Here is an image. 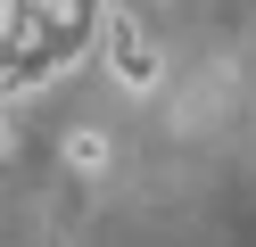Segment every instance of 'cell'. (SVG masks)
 I'll list each match as a JSON object with an SVG mask.
<instances>
[{"instance_id":"1","label":"cell","mask_w":256,"mask_h":247,"mask_svg":"<svg viewBox=\"0 0 256 247\" xmlns=\"http://www.w3.org/2000/svg\"><path fill=\"white\" fill-rule=\"evenodd\" d=\"M100 58H108V74H116L124 91H157V74H166V58H157L149 25H140V16L124 8V0L100 16Z\"/></svg>"},{"instance_id":"2","label":"cell","mask_w":256,"mask_h":247,"mask_svg":"<svg viewBox=\"0 0 256 247\" xmlns=\"http://www.w3.org/2000/svg\"><path fill=\"white\" fill-rule=\"evenodd\" d=\"M108 157H116V148H108V132H100V124H74L66 140H58V165H66L74 181H100V173H108Z\"/></svg>"},{"instance_id":"3","label":"cell","mask_w":256,"mask_h":247,"mask_svg":"<svg viewBox=\"0 0 256 247\" xmlns=\"http://www.w3.org/2000/svg\"><path fill=\"white\" fill-rule=\"evenodd\" d=\"M0 148H8V124H0Z\"/></svg>"}]
</instances>
